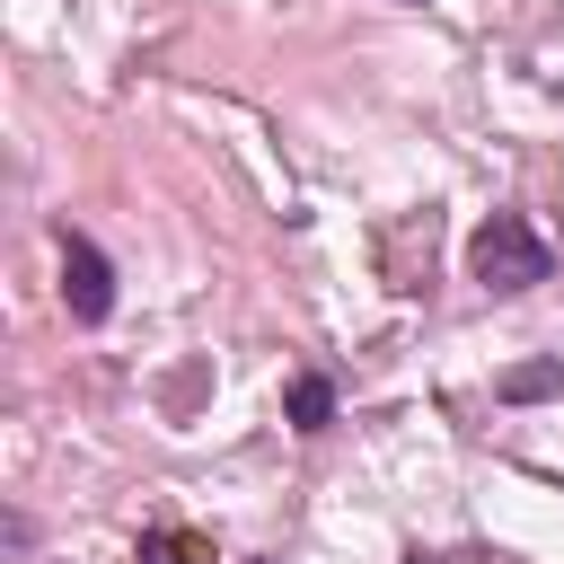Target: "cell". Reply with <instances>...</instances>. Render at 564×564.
I'll list each match as a JSON object with an SVG mask.
<instances>
[{"label":"cell","instance_id":"cell-3","mask_svg":"<svg viewBox=\"0 0 564 564\" xmlns=\"http://www.w3.org/2000/svg\"><path fill=\"white\" fill-rule=\"evenodd\" d=\"M282 414H291V432H326V423H335V379H326V370H300V379L282 388Z\"/></svg>","mask_w":564,"mask_h":564},{"label":"cell","instance_id":"cell-5","mask_svg":"<svg viewBox=\"0 0 564 564\" xmlns=\"http://www.w3.org/2000/svg\"><path fill=\"white\" fill-rule=\"evenodd\" d=\"M555 388H564V370H555V361H529V370H511V379H502V397H555Z\"/></svg>","mask_w":564,"mask_h":564},{"label":"cell","instance_id":"cell-7","mask_svg":"<svg viewBox=\"0 0 564 564\" xmlns=\"http://www.w3.org/2000/svg\"><path fill=\"white\" fill-rule=\"evenodd\" d=\"M256 564H264V555H256Z\"/></svg>","mask_w":564,"mask_h":564},{"label":"cell","instance_id":"cell-2","mask_svg":"<svg viewBox=\"0 0 564 564\" xmlns=\"http://www.w3.org/2000/svg\"><path fill=\"white\" fill-rule=\"evenodd\" d=\"M62 308L79 326H106L115 317V264H106V247L88 229H62Z\"/></svg>","mask_w":564,"mask_h":564},{"label":"cell","instance_id":"cell-6","mask_svg":"<svg viewBox=\"0 0 564 564\" xmlns=\"http://www.w3.org/2000/svg\"><path fill=\"white\" fill-rule=\"evenodd\" d=\"M0 538H9V555H26V546H35V520H26V511H9V520H0Z\"/></svg>","mask_w":564,"mask_h":564},{"label":"cell","instance_id":"cell-1","mask_svg":"<svg viewBox=\"0 0 564 564\" xmlns=\"http://www.w3.org/2000/svg\"><path fill=\"white\" fill-rule=\"evenodd\" d=\"M555 273V247L520 220V212H485L476 229H467V282H485L494 300H520V291H538Z\"/></svg>","mask_w":564,"mask_h":564},{"label":"cell","instance_id":"cell-4","mask_svg":"<svg viewBox=\"0 0 564 564\" xmlns=\"http://www.w3.org/2000/svg\"><path fill=\"white\" fill-rule=\"evenodd\" d=\"M132 564H212V538L203 529H141Z\"/></svg>","mask_w":564,"mask_h":564}]
</instances>
